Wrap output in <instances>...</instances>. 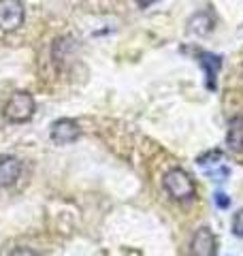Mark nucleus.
Wrapping results in <instances>:
<instances>
[{"instance_id": "20e7f679", "label": "nucleus", "mask_w": 243, "mask_h": 256, "mask_svg": "<svg viewBox=\"0 0 243 256\" xmlns=\"http://www.w3.org/2000/svg\"><path fill=\"white\" fill-rule=\"evenodd\" d=\"M79 134H81L79 124L70 118L56 120V122L52 124V141L58 143V146H66V143L77 141Z\"/></svg>"}, {"instance_id": "f03ea898", "label": "nucleus", "mask_w": 243, "mask_h": 256, "mask_svg": "<svg viewBox=\"0 0 243 256\" xmlns=\"http://www.w3.org/2000/svg\"><path fill=\"white\" fill-rule=\"evenodd\" d=\"M36 102L30 92H15L4 105V118L13 124H24L34 116Z\"/></svg>"}, {"instance_id": "9b49d317", "label": "nucleus", "mask_w": 243, "mask_h": 256, "mask_svg": "<svg viewBox=\"0 0 243 256\" xmlns=\"http://www.w3.org/2000/svg\"><path fill=\"white\" fill-rule=\"evenodd\" d=\"M232 233L237 237H243V210L232 216Z\"/></svg>"}, {"instance_id": "39448f33", "label": "nucleus", "mask_w": 243, "mask_h": 256, "mask_svg": "<svg viewBox=\"0 0 243 256\" xmlns=\"http://www.w3.org/2000/svg\"><path fill=\"white\" fill-rule=\"evenodd\" d=\"M216 237L214 233L209 230L207 226L198 228L192 237V244H190V256H216L218 254V248H216Z\"/></svg>"}, {"instance_id": "4468645a", "label": "nucleus", "mask_w": 243, "mask_h": 256, "mask_svg": "<svg viewBox=\"0 0 243 256\" xmlns=\"http://www.w3.org/2000/svg\"><path fill=\"white\" fill-rule=\"evenodd\" d=\"M156 0H136V4L141 6V9H148V6H152Z\"/></svg>"}, {"instance_id": "6e6552de", "label": "nucleus", "mask_w": 243, "mask_h": 256, "mask_svg": "<svg viewBox=\"0 0 243 256\" xmlns=\"http://www.w3.org/2000/svg\"><path fill=\"white\" fill-rule=\"evenodd\" d=\"M22 173V162L13 156H4L0 158V188H6V186H13L18 182Z\"/></svg>"}, {"instance_id": "f257e3e1", "label": "nucleus", "mask_w": 243, "mask_h": 256, "mask_svg": "<svg viewBox=\"0 0 243 256\" xmlns=\"http://www.w3.org/2000/svg\"><path fill=\"white\" fill-rule=\"evenodd\" d=\"M162 186L168 192V196L175 198V201H190L196 194V186H194L192 178L182 169H171L164 180H162Z\"/></svg>"}, {"instance_id": "1a4fd4ad", "label": "nucleus", "mask_w": 243, "mask_h": 256, "mask_svg": "<svg viewBox=\"0 0 243 256\" xmlns=\"http://www.w3.org/2000/svg\"><path fill=\"white\" fill-rule=\"evenodd\" d=\"M226 143L232 152H243V116H234L228 122Z\"/></svg>"}, {"instance_id": "ddd939ff", "label": "nucleus", "mask_w": 243, "mask_h": 256, "mask_svg": "<svg viewBox=\"0 0 243 256\" xmlns=\"http://www.w3.org/2000/svg\"><path fill=\"white\" fill-rule=\"evenodd\" d=\"M9 256H36V254L32 252L30 248H18V250H13Z\"/></svg>"}, {"instance_id": "0eeeda50", "label": "nucleus", "mask_w": 243, "mask_h": 256, "mask_svg": "<svg viewBox=\"0 0 243 256\" xmlns=\"http://www.w3.org/2000/svg\"><path fill=\"white\" fill-rule=\"evenodd\" d=\"M214 26H216L214 11L202 9L198 13H194L192 18L188 20V34H192V36H207L209 32L214 30Z\"/></svg>"}, {"instance_id": "f8f14e48", "label": "nucleus", "mask_w": 243, "mask_h": 256, "mask_svg": "<svg viewBox=\"0 0 243 256\" xmlns=\"http://www.w3.org/2000/svg\"><path fill=\"white\" fill-rule=\"evenodd\" d=\"M216 198V203H218V207H222V210H226V207L230 205V198L224 194V192H218V194L214 196Z\"/></svg>"}, {"instance_id": "7ed1b4c3", "label": "nucleus", "mask_w": 243, "mask_h": 256, "mask_svg": "<svg viewBox=\"0 0 243 256\" xmlns=\"http://www.w3.org/2000/svg\"><path fill=\"white\" fill-rule=\"evenodd\" d=\"M24 18H26V9H24L22 0H0V30L13 32L18 30Z\"/></svg>"}, {"instance_id": "423d86ee", "label": "nucleus", "mask_w": 243, "mask_h": 256, "mask_svg": "<svg viewBox=\"0 0 243 256\" xmlns=\"http://www.w3.org/2000/svg\"><path fill=\"white\" fill-rule=\"evenodd\" d=\"M196 60L200 64V68L205 70V84H207V88H209V90H216L218 73H220V68H222V58L218 54H212V52H198Z\"/></svg>"}, {"instance_id": "9d476101", "label": "nucleus", "mask_w": 243, "mask_h": 256, "mask_svg": "<svg viewBox=\"0 0 243 256\" xmlns=\"http://www.w3.org/2000/svg\"><path fill=\"white\" fill-rule=\"evenodd\" d=\"M196 162L202 166V169H207L209 164H220L222 162V152L220 150H214V152H207V154H202V156H198V160Z\"/></svg>"}]
</instances>
